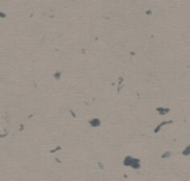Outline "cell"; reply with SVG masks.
Masks as SVG:
<instances>
[{
	"label": "cell",
	"mask_w": 190,
	"mask_h": 181,
	"mask_svg": "<svg viewBox=\"0 0 190 181\" xmlns=\"http://www.w3.org/2000/svg\"><path fill=\"white\" fill-rule=\"evenodd\" d=\"M123 166L125 167H131L133 170H139L140 168V160L136 157H132V156H126L123 158Z\"/></svg>",
	"instance_id": "6da1fadb"
},
{
	"label": "cell",
	"mask_w": 190,
	"mask_h": 181,
	"mask_svg": "<svg viewBox=\"0 0 190 181\" xmlns=\"http://www.w3.org/2000/svg\"><path fill=\"white\" fill-rule=\"evenodd\" d=\"M54 78H55V79H60V78H61V72H60V71H58V72H55V74H54Z\"/></svg>",
	"instance_id": "52a82bcc"
},
{
	"label": "cell",
	"mask_w": 190,
	"mask_h": 181,
	"mask_svg": "<svg viewBox=\"0 0 190 181\" xmlns=\"http://www.w3.org/2000/svg\"><path fill=\"white\" fill-rule=\"evenodd\" d=\"M89 126H91V127H99V126H101V120L97 119V118L91 119V120H89Z\"/></svg>",
	"instance_id": "7a4b0ae2"
},
{
	"label": "cell",
	"mask_w": 190,
	"mask_h": 181,
	"mask_svg": "<svg viewBox=\"0 0 190 181\" xmlns=\"http://www.w3.org/2000/svg\"><path fill=\"white\" fill-rule=\"evenodd\" d=\"M170 156H172V151H165L162 154V158H169Z\"/></svg>",
	"instance_id": "8992f818"
},
{
	"label": "cell",
	"mask_w": 190,
	"mask_h": 181,
	"mask_svg": "<svg viewBox=\"0 0 190 181\" xmlns=\"http://www.w3.org/2000/svg\"><path fill=\"white\" fill-rule=\"evenodd\" d=\"M173 122L172 120H167V122H163V123H159L157 124V127H156L155 129V133H159V132H160L162 130V127H163V126H166V124H172Z\"/></svg>",
	"instance_id": "3957f363"
},
{
	"label": "cell",
	"mask_w": 190,
	"mask_h": 181,
	"mask_svg": "<svg viewBox=\"0 0 190 181\" xmlns=\"http://www.w3.org/2000/svg\"><path fill=\"white\" fill-rule=\"evenodd\" d=\"M156 112L159 113V115H167V113L170 112V109L169 107H156Z\"/></svg>",
	"instance_id": "277c9868"
},
{
	"label": "cell",
	"mask_w": 190,
	"mask_h": 181,
	"mask_svg": "<svg viewBox=\"0 0 190 181\" xmlns=\"http://www.w3.org/2000/svg\"><path fill=\"white\" fill-rule=\"evenodd\" d=\"M0 17H6V14L4 13H0Z\"/></svg>",
	"instance_id": "ba28073f"
},
{
	"label": "cell",
	"mask_w": 190,
	"mask_h": 181,
	"mask_svg": "<svg viewBox=\"0 0 190 181\" xmlns=\"http://www.w3.org/2000/svg\"><path fill=\"white\" fill-rule=\"evenodd\" d=\"M182 154L183 156H190V146H186L183 149V151H182Z\"/></svg>",
	"instance_id": "5b68a950"
}]
</instances>
